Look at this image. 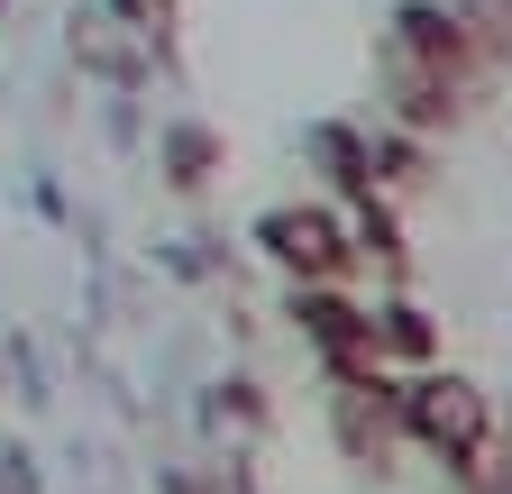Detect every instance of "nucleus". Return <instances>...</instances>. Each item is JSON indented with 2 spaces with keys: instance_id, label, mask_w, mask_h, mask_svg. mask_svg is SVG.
I'll return each mask as SVG.
<instances>
[{
  "instance_id": "f257e3e1",
  "label": "nucleus",
  "mask_w": 512,
  "mask_h": 494,
  "mask_svg": "<svg viewBox=\"0 0 512 494\" xmlns=\"http://www.w3.org/2000/svg\"><path fill=\"white\" fill-rule=\"evenodd\" d=\"M403 440H421L439 467H458L467 485H476V467L494 458V403L467 385V376H421L403 385Z\"/></svg>"
},
{
  "instance_id": "f03ea898",
  "label": "nucleus",
  "mask_w": 512,
  "mask_h": 494,
  "mask_svg": "<svg viewBox=\"0 0 512 494\" xmlns=\"http://www.w3.org/2000/svg\"><path fill=\"white\" fill-rule=\"evenodd\" d=\"M256 247L293 275V284H348L366 257H357V229H348V211H330V202H302V211H266L256 220Z\"/></svg>"
},
{
  "instance_id": "7ed1b4c3",
  "label": "nucleus",
  "mask_w": 512,
  "mask_h": 494,
  "mask_svg": "<svg viewBox=\"0 0 512 494\" xmlns=\"http://www.w3.org/2000/svg\"><path fill=\"white\" fill-rule=\"evenodd\" d=\"M366 321H375V357L384 366H430L439 357V330H430V312H412V302H366Z\"/></svg>"
},
{
  "instance_id": "20e7f679",
  "label": "nucleus",
  "mask_w": 512,
  "mask_h": 494,
  "mask_svg": "<svg viewBox=\"0 0 512 494\" xmlns=\"http://www.w3.org/2000/svg\"><path fill=\"white\" fill-rule=\"evenodd\" d=\"M476 494H512V449H494V458L476 467Z\"/></svg>"
},
{
  "instance_id": "39448f33",
  "label": "nucleus",
  "mask_w": 512,
  "mask_h": 494,
  "mask_svg": "<svg viewBox=\"0 0 512 494\" xmlns=\"http://www.w3.org/2000/svg\"><path fill=\"white\" fill-rule=\"evenodd\" d=\"M494 10H503V37H512V0H494Z\"/></svg>"
}]
</instances>
